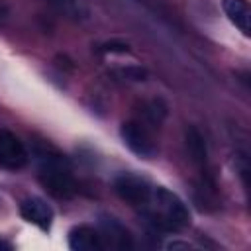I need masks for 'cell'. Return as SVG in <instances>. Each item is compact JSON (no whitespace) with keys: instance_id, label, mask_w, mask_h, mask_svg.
Returning <instances> with one entry per match:
<instances>
[{"instance_id":"1","label":"cell","mask_w":251,"mask_h":251,"mask_svg":"<svg viewBox=\"0 0 251 251\" xmlns=\"http://www.w3.org/2000/svg\"><path fill=\"white\" fill-rule=\"evenodd\" d=\"M145 216L151 220L153 226L167 231L182 229L190 224V214L184 202L171 190L163 186L151 188V194L143 206Z\"/></svg>"},{"instance_id":"2","label":"cell","mask_w":251,"mask_h":251,"mask_svg":"<svg viewBox=\"0 0 251 251\" xmlns=\"http://www.w3.org/2000/svg\"><path fill=\"white\" fill-rule=\"evenodd\" d=\"M37 176L43 188L55 198H71L76 192L71 169L59 155H41Z\"/></svg>"},{"instance_id":"3","label":"cell","mask_w":251,"mask_h":251,"mask_svg":"<svg viewBox=\"0 0 251 251\" xmlns=\"http://www.w3.org/2000/svg\"><path fill=\"white\" fill-rule=\"evenodd\" d=\"M114 190L122 200L129 202L131 206H139V208L145 206V202L151 194L149 182L135 175H129V173H122L114 178Z\"/></svg>"},{"instance_id":"4","label":"cell","mask_w":251,"mask_h":251,"mask_svg":"<svg viewBox=\"0 0 251 251\" xmlns=\"http://www.w3.org/2000/svg\"><path fill=\"white\" fill-rule=\"evenodd\" d=\"M120 133H122L124 143L135 155H139L143 159H151L155 155V143H153V139H151V135H149V131L145 129L143 124H139V122H126L122 126Z\"/></svg>"},{"instance_id":"5","label":"cell","mask_w":251,"mask_h":251,"mask_svg":"<svg viewBox=\"0 0 251 251\" xmlns=\"http://www.w3.org/2000/svg\"><path fill=\"white\" fill-rule=\"evenodd\" d=\"M27 151L24 143L8 129H0V167L8 171H18L25 167Z\"/></svg>"},{"instance_id":"6","label":"cell","mask_w":251,"mask_h":251,"mask_svg":"<svg viewBox=\"0 0 251 251\" xmlns=\"http://www.w3.org/2000/svg\"><path fill=\"white\" fill-rule=\"evenodd\" d=\"M100 239H102V245L104 247H110V249H131L133 247V239L129 235V231L116 220V218H110V216H102L100 218Z\"/></svg>"},{"instance_id":"7","label":"cell","mask_w":251,"mask_h":251,"mask_svg":"<svg viewBox=\"0 0 251 251\" xmlns=\"http://www.w3.org/2000/svg\"><path fill=\"white\" fill-rule=\"evenodd\" d=\"M20 214L24 220H27L29 224L41 227V229H49L51 222H53V210L51 206L43 200V198H27L22 202L20 206Z\"/></svg>"},{"instance_id":"8","label":"cell","mask_w":251,"mask_h":251,"mask_svg":"<svg viewBox=\"0 0 251 251\" xmlns=\"http://www.w3.org/2000/svg\"><path fill=\"white\" fill-rule=\"evenodd\" d=\"M69 247L73 251H102L100 231L90 226H76L69 233Z\"/></svg>"},{"instance_id":"9","label":"cell","mask_w":251,"mask_h":251,"mask_svg":"<svg viewBox=\"0 0 251 251\" xmlns=\"http://www.w3.org/2000/svg\"><path fill=\"white\" fill-rule=\"evenodd\" d=\"M224 10H226V16L229 18V22L235 24V27H239V31L249 35L251 14H249L247 4L243 0H224Z\"/></svg>"},{"instance_id":"10","label":"cell","mask_w":251,"mask_h":251,"mask_svg":"<svg viewBox=\"0 0 251 251\" xmlns=\"http://www.w3.org/2000/svg\"><path fill=\"white\" fill-rule=\"evenodd\" d=\"M186 147H188V153H190V157H192L194 163H200L202 165L206 161V145L202 141V135L194 127H190L186 131Z\"/></svg>"},{"instance_id":"11","label":"cell","mask_w":251,"mask_h":251,"mask_svg":"<svg viewBox=\"0 0 251 251\" xmlns=\"http://www.w3.org/2000/svg\"><path fill=\"white\" fill-rule=\"evenodd\" d=\"M104 51H110V53H127V45L126 43H106L104 45Z\"/></svg>"}]
</instances>
